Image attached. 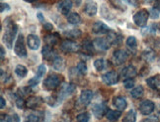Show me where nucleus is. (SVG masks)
I'll return each mask as SVG.
<instances>
[{
	"label": "nucleus",
	"mask_w": 160,
	"mask_h": 122,
	"mask_svg": "<svg viewBox=\"0 0 160 122\" xmlns=\"http://www.w3.org/2000/svg\"><path fill=\"white\" fill-rule=\"evenodd\" d=\"M5 29L3 34V42L7 48L11 49L13 47V42L15 41V37L18 32V25L12 20L8 19L5 22Z\"/></svg>",
	"instance_id": "obj_1"
},
{
	"label": "nucleus",
	"mask_w": 160,
	"mask_h": 122,
	"mask_svg": "<svg viewBox=\"0 0 160 122\" xmlns=\"http://www.w3.org/2000/svg\"><path fill=\"white\" fill-rule=\"evenodd\" d=\"M14 52L19 58H26L27 57V49L25 46V39H24V36L22 34L18 36V38L15 42Z\"/></svg>",
	"instance_id": "obj_2"
},
{
	"label": "nucleus",
	"mask_w": 160,
	"mask_h": 122,
	"mask_svg": "<svg viewBox=\"0 0 160 122\" xmlns=\"http://www.w3.org/2000/svg\"><path fill=\"white\" fill-rule=\"evenodd\" d=\"M149 12L145 9L138 10L137 13L133 15V22L135 23V25H138L139 27H144L146 26L147 21L149 18Z\"/></svg>",
	"instance_id": "obj_3"
},
{
	"label": "nucleus",
	"mask_w": 160,
	"mask_h": 122,
	"mask_svg": "<svg viewBox=\"0 0 160 122\" xmlns=\"http://www.w3.org/2000/svg\"><path fill=\"white\" fill-rule=\"evenodd\" d=\"M60 84V77L57 74L50 75L44 81V88L48 90H52L57 88Z\"/></svg>",
	"instance_id": "obj_4"
},
{
	"label": "nucleus",
	"mask_w": 160,
	"mask_h": 122,
	"mask_svg": "<svg viewBox=\"0 0 160 122\" xmlns=\"http://www.w3.org/2000/svg\"><path fill=\"white\" fill-rule=\"evenodd\" d=\"M60 49L61 51L68 54V53H76L80 50V46L78 43L73 42L70 40H65L61 43L60 45Z\"/></svg>",
	"instance_id": "obj_5"
},
{
	"label": "nucleus",
	"mask_w": 160,
	"mask_h": 122,
	"mask_svg": "<svg viewBox=\"0 0 160 122\" xmlns=\"http://www.w3.org/2000/svg\"><path fill=\"white\" fill-rule=\"evenodd\" d=\"M108 110L109 109H108L105 102L95 103V104L92 106V112H93L94 116L98 119H101L104 115L107 113Z\"/></svg>",
	"instance_id": "obj_6"
},
{
	"label": "nucleus",
	"mask_w": 160,
	"mask_h": 122,
	"mask_svg": "<svg viewBox=\"0 0 160 122\" xmlns=\"http://www.w3.org/2000/svg\"><path fill=\"white\" fill-rule=\"evenodd\" d=\"M119 78H120L119 75L117 74V72H115V71H111V72H107V74L102 76L103 82L107 85H114L116 83H118Z\"/></svg>",
	"instance_id": "obj_7"
},
{
	"label": "nucleus",
	"mask_w": 160,
	"mask_h": 122,
	"mask_svg": "<svg viewBox=\"0 0 160 122\" xmlns=\"http://www.w3.org/2000/svg\"><path fill=\"white\" fill-rule=\"evenodd\" d=\"M128 58V55L126 51L124 50H117L113 54V63L116 66H121L124 63H126V61Z\"/></svg>",
	"instance_id": "obj_8"
},
{
	"label": "nucleus",
	"mask_w": 160,
	"mask_h": 122,
	"mask_svg": "<svg viewBox=\"0 0 160 122\" xmlns=\"http://www.w3.org/2000/svg\"><path fill=\"white\" fill-rule=\"evenodd\" d=\"M98 11V5L94 0H86L84 4V13L90 17L95 16Z\"/></svg>",
	"instance_id": "obj_9"
},
{
	"label": "nucleus",
	"mask_w": 160,
	"mask_h": 122,
	"mask_svg": "<svg viewBox=\"0 0 160 122\" xmlns=\"http://www.w3.org/2000/svg\"><path fill=\"white\" fill-rule=\"evenodd\" d=\"M154 108H155V104L153 103V101L146 99V100H144L140 103L139 111L141 114H143V115H149L154 111Z\"/></svg>",
	"instance_id": "obj_10"
},
{
	"label": "nucleus",
	"mask_w": 160,
	"mask_h": 122,
	"mask_svg": "<svg viewBox=\"0 0 160 122\" xmlns=\"http://www.w3.org/2000/svg\"><path fill=\"white\" fill-rule=\"evenodd\" d=\"M93 46L99 51H108L111 47V43L106 38H97L93 41Z\"/></svg>",
	"instance_id": "obj_11"
},
{
	"label": "nucleus",
	"mask_w": 160,
	"mask_h": 122,
	"mask_svg": "<svg viewBox=\"0 0 160 122\" xmlns=\"http://www.w3.org/2000/svg\"><path fill=\"white\" fill-rule=\"evenodd\" d=\"M111 31H112V30H111L106 24H104L103 22H100V21L94 23V25L92 26V32L94 34L103 35V34H108Z\"/></svg>",
	"instance_id": "obj_12"
},
{
	"label": "nucleus",
	"mask_w": 160,
	"mask_h": 122,
	"mask_svg": "<svg viewBox=\"0 0 160 122\" xmlns=\"http://www.w3.org/2000/svg\"><path fill=\"white\" fill-rule=\"evenodd\" d=\"M27 44H28L29 49L36 51V50H38L41 46V40L38 36H36L34 34H30L27 37Z\"/></svg>",
	"instance_id": "obj_13"
},
{
	"label": "nucleus",
	"mask_w": 160,
	"mask_h": 122,
	"mask_svg": "<svg viewBox=\"0 0 160 122\" xmlns=\"http://www.w3.org/2000/svg\"><path fill=\"white\" fill-rule=\"evenodd\" d=\"M42 57H44L45 60L47 61H54V59L58 57V54L55 52L52 46H48V45H46L44 48H42Z\"/></svg>",
	"instance_id": "obj_14"
},
{
	"label": "nucleus",
	"mask_w": 160,
	"mask_h": 122,
	"mask_svg": "<svg viewBox=\"0 0 160 122\" xmlns=\"http://www.w3.org/2000/svg\"><path fill=\"white\" fill-rule=\"evenodd\" d=\"M58 11L60 12L61 14L63 15H68L69 12L72 8V2L71 0H61V1L58 3Z\"/></svg>",
	"instance_id": "obj_15"
},
{
	"label": "nucleus",
	"mask_w": 160,
	"mask_h": 122,
	"mask_svg": "<svg viewBox=\"0 0 160 122\" xmlns=\"http://www.w3.org/2000/svg\"><path fill=\"white\" fill-rule=\"evenodd\" d=\"M138 75V71L133 66H128L122 71L121 77L122 80H127V78H133Z\"/></svg>",
	"instance_id": "obj_16"
},
{
	"label": "nucleus",
	"mask_w": 160,
	"mask_h": 122,
	"mask_svg": "<svg viewBox=\"0 0 160 122\" xmlns=\"http://www.w3.org/2000/svg\"><path fill=\"white\" fill-rule=\"evenodd\" d=\"M75 90V85L72 84V83H68V84H65L64 87L61 88V91L59 93V97H58V101L63 100L66 96L70 95L73 91Z\"/></svg>",
	"instance_id": "obj_17"
},
{
	"label": "nucleus",
	"mask_w": 160,
	"mask_h": 122,
	"mask_svg": "<svg viewBox=\"0 0 160 122\" xmlns=\"http://www.w3.org/2000/svg\"><path fill=\"white\" fill-rule=\"evenodd\" d=\"M92 98H93V93H92V90L84 89L81 91V93H80V102L85 106L90 104Z\"/></svg>",
	"instance_id": "obj_18"
},
{
	"label": "nucleus",
	"mask_w": 160,
	"mask_h": 122,
	"mask_svg": "<svg viewBox=\"0 0 160 122\" xmlns=\"http://www.w3.org/2000/svg\"><path fill=\"white\" fill-rule=\"evenodd\" d=\"M146 83L150 88L160 91V75H155L148 77L146 80Z\"/></svg>",
	"instance_id": "obj_19"
},
{
	"label": "nucleus",
	"mask_w": 160,
	"mask_h": 122,
	"mask_svg": "<svg viewBox=\"0 0 160 122\" xmlns=\"http://www.w3.org/2000/svg\"><path fill=\"white\" fill-rule=\"evenodd\" d=\"M113 104L114 106L118 109L120 111H124L125 109L127 108L128 106V101L125 97L122 96H117V97H114L113 99Z\"/></svg>",
	"instance_id": "obj_20"
},
{
	"label": "nucleus",
	"mask_w": 160,
	"mask_h": 122,
	"mask_svg": "<svg viewBox=\"0 0 160 122\" xmlns=\"http://www.w3.org/2000/svg\"><path fill=\"white\" fill-rule=\"evenodd\" d=\"M41 103H42V99L39 96H32L27 100L26 105L30 109H36L38 106L41 105Z\"/></svg>",
	"instance_id": "obj_21"
},
{
	"label": "nucleus",
	"mask_w": 160,
	"mask_h": 122,
	"mask_svg": "<svg viewBox=\"0 0 160 122\" xmlns=\"http://www.w3.org/2000/svg\"><path fill=\"white\" fill-rule=\"evenodd\" d=\"M44 118V114L40 111H34L29 113L26 116L27 122H41Z\"/></svg>",
	"instance_id": "obj_22"
},
{
	"label": "nucleus",
	"mask_w": 160,
	"mask_h": 122,
	"mask_svg": "<svg viewBox=\"0 0 160 122\" xmlns=\"http://www.w3.org/2000/svg\"><path fill=\"white\" fill-rule=\"evenodd\" d=\"M107 39L111 43V45H116L117 46L122 42V36L119 35L118 33L114 32V31H111V32L108 33Z\"/></svg>",
	"instance_id": "obj_23"
},
{
	"label": "nucleus",
	"mask_w": 160,
	"mask_h": 122,
	"mask_svg": "<svg viewBox=\"0 0 160 122\" xmlns=\"http://www.w3.org/2000/svg\"><path fill=\"white\" fill-rule=\"evenodd\" d=\"M66 18L68 23L71 24V25H78V24H80V22H81V17H80L79 14L76 13V12H71V13H69L66 16Z\"/></svg>",
	"instance_id": "obj_24"
},
{
	"label": "nucleus",
	"mask_w": 160,
	"mask_h": 122,
	"mask_svg": "<svg viewBox=\"0 0 160 122\" xmlns=\"http://www.w3.org/2000/svg\"><path fill=\"white\" fill-rule=\"evenodd\" d=\"M122 116V112L116 111V110H112V109H109L106 113V117L109 121H117L120 117Z\"/></svg>",
	"instance_id": "obj_25"
},
{
	"label": "nucleus",
	"mask_w": 160,
	"mask_h": 122,
	"mask_svg": "<svg viewBox=\"0 0 160 122\" xmlns=\"http://www.w3.org/2000/svg\"><path fill=\"white\" fill-rule=\"evenodd\" d=\"M63 34L65 37L69 39H76L81 36V31L78 29H70V30H67V31H64Z\"/></svg>",
	"instance_id": "obj_26"
},
{
	"label": "nucleus",
	"mask_w": 160,
	"mask_h": 122,
	"mask_svg": "<svg viewBox=\"0 0 160 122\" xmlns=\"http://www.w3.org/2000/svg\"><path fill=\"white\" fill-rule=\"evenodd\" d=\"M143 93H144V89H143L142 87H141V85H138V87L133 88L132 89V91H131V95L134 99L140 98V97L143 95Z\"/></svg>",
	"instance_id": "obj_27"
},
{
	"label": "nucleus",
	"mask_w": 160,
	"mask_h": 122,
	"mask_svg": "<svg viewBox=\"0 0 160 122\" xmlns=\"http://www.w3.org/2000/svg\"><path fill=\"white\" fill-rule=\"evenodd\" d=\"M64 66H65L64 60L61 58V57H59V56H58L57 58H55L54 61L52 62L53 69L57 70V71H62L64 69Z\"/></svg>",
	"instance_id": "obj_28"
},
{
	"label": "nucleus",
	"mask_w": 160,
	"mask_h": 122,
	"mask_svg": "<svg viewBox=\"0 0 160 122\" xmlns=\"http://www.w3.org/2000/svg\"><path fill=\"white\" fill-rule=\"evenodd\" d=\"M58 34H50V35H47L45 37V42L46 44L48 46H54L58 42Z\"/></svg>",
	"instance_id": "obj_29"
},
{
	"label": "nucleus",
	"mask_w": 160,
	"mask_h": 122,
	"mask_svg": "<svg viewBox=\"0 0 160 122\" xmlns=\"http://www.w3.org/2000/svg\"><path fill=\"white\" fill-rule=\"evenodd\" d=\"M137 121V112H135L133 109L128 110L124 116L122 122H135Z\"/></svg>",
	"instance_id": "obj_30"
},
{
	"label": "nucleus",
	"mask_w": 160,
	"mask_h": 122,
	"mask_svg": "<svg viewBox=\"0 0 160 122\" xmlns=\"http://www.w3.org/2000/svg\"><path fill=\"white\" fill-rule=\"evenodd\" d=\"M15 74L19 77L23 78V77H25L27 76L28 70H27L26 66H24L23 65H18L16 66V69H15Z\"/></svg>",
	"instance_id": "obj_31"
},
{
	"label": "nucleus",
	"mask_w": 160,
	"mask_h": 122,
	"mask_svg": "<svg viewBox=\"0 0 160 122\" xmlns=\"http://www.w3.org/2000/svg\"><path fill=\"white\" fill-rule=\"evenodd\" d=\"M109 2L116 9H119L121 11L126 10V6L124 5V2H122V0H109Z\"/></svg>",
	"instance_id": "obj_32"
},
{
	"label": "nucleus",
	"mask_w": 160,
	"mask_h": 122,
	"mask_svg": "<svg viewBox=\"0 0 160 122\" xmlns=\"http://www.w3.org/2000/svg\"><path fill=\"white\" fill-rule=\"evenodd\" d=\"M126 44H127V46L130 49L135 50L137 47H138V40H137V38L134 37V36H130V37L127 39Z\"/></svg>",
	"instance_id": "obj_33"
},
{
	"label": "nucleus",
	"mask_w": 160,
	"mask_h": 122,
	"mask_svg": "<svg viewBox=\"0 0 160 122\" xmlns=\"http://www.w3.org/2000/svg\"><path fill=\"white\" fill-rule=\"evenodd\" d=\"M105 61H104V59H97L95 62H94V66L96 71L98 72H102L104 69H105Z\"/></svg>",
	"instance_id": "obj_34"
},
{
	"label": "nucleus",
	"mask_w": 160,
	"mask_h": 122,
	"mask_svg": "<svg viewBox=\"0 0 160 122\" xmlns=\"http://www.w3.org/2000/svg\"><path fill=\"white\" fill-rule=\"evenodd\" d=\"M77 122H89L90 120V114L88 112H82L76 116Z\"/></svg>",
	"instance_id": "obj_35"
},
{
	"label": "nucleus",
	"mask_w": 160,
	"mask_h": 122,
	"mask_svg": "<svg viewBox=\"0 0 160 122\" xmlns=\"http://www.w3.org/2000/svg\"><path fill=\"white\" fill-rule=\"evenodd\" d=\"M76 70H77V72H79V74H80V75H82V76H84V75L87 74V71H88L87 66H86V64L83 63V62H80V63L77 65Z\"/></svg>",
	"instance_id": "obj_36"
},
{
	"label": "nucleus",
	"mask_w": 160,
	"mask_h": 122,
	"mask_svg": "<svg viewBox=\"0 0 160 122\" xmlns=\"http://www.w3.org/2000/svg\"><path fill=\"white\" fill-rule=\"evenodd\" d=\"M82 47H83L85 52H88V53H92V52H93V47L94 46H92V43L90 41H85L83 43Z\"/></svg>",
	"instance_id": "obj_37"
},
{
	"label": "nucleus",
	"mask_w": 160,
	"mask_h": 122,
	"mask_svg": "<svg viewBox=\"0 0 160 122\" xmlns=\"http://www.w3.org/2000/svg\"><path fill=\"white\" fill-rule=\"evenodd\" d=\"M124 85L127 89H132L134 88V81L132 78H127L124 81Z\"/></svg>",
	"instance_id": "obj_38"
},
{
	"label": "nucleus",
	"mask_w": 160,
	"mask_h": 122,
	"mask_svg": "<svg viewBox=\"0 0 160 122\" xmlns=\"http://www.w3.org/2000/svg\"><path fill=\"white\" fill-rule=\"evenodd\" d=\"M46 72H47L46 66H45V65H41V66H39V68H38V72H37V76L42 78V77L45 76Z\"/></svg>",
	"instance_id": "obj_39"
},
{
	"label": "nucleus",
	"mask_w": 160,
	"mask_h": 122,
	"mask_svg": "<svg viewBox=\"0 0 160 122\" xmlns=\"http://www.w3.org/2000/svg\"><path fill=\"white\" fill-rule=\"evenodd\" d=\"M142 57L147 61V62H150V61L154 59V54H153V52H151V51H147L142 54Z\"/></svg>",
	"instance_id": "obj_40"
},
{
	"label": "nucleus",
	"mask_w": 160,
	"mask_h": 122,
	"mask_svg": "<svg viewBox=\"0 0 160 122\" xmlns=\"http://www.w3.org/2000/svg\"><path fill=\"white\" fill-rule=\"evenodd\" d=\"M40 80H41V77H39L38 76L34 77L33 78H31V80L29 81V85H31V87H36V85L39 84Z\"/></svg>",
	"instance_id": "obj_41"
},
{
	"label": "nucleus",
	"mask_w": 160,
	"mask_h": 122,
	"mask_svg": "<svg viewBox=\"0 0 160 122\" xmlns=\"http://www.w3.org/2000/svg\"><path fill=\"white\" fill-rule=\"evenodd\" d=\"M8 122H20V117L18 116V114L13 113L10 116H8Z\"/></svg>",
	"instance_id": "obj_42"
},
{
	"label": "nucleus",
	"mask_w": 160,
	"mask_h": 122,
	"mask_svg": "<svg viewBox=\"0 0 160 122\" xmlns=\"http://www.w3.org/2000/svg\"><path fill=\"white\" fill-rule=\"evenodd\" d=\"M26 105V102H25V100H24L23 98H21V97H19L17 100H16V106L18 107V108H24V106Z\"/></svg>",
	"instance_id": "obj_43"
},
{
	"label": "nucleus",
	"mask_w": 160,
	"mask_h": 122,
	"mask_svg": "<svg viewBox=\"0 0 160 122\" xmlns=\"http://www.w3.org/2000/svg\"><path fill=\"white\" fill-rule=\"evenodd\" d=\"M149 15L151 16L152 19H157V18L159 17V12H158V9L153 8V9L149 12Z\"/></svg>",
	"instance_id": "obj_44"
},
{
	"label": "nucleus",
	"mask_w": 160,
	"mask_h": 122,
	"mask_svg": "<svg viewBox=\"0 0 160 122\" xmlns=\"http://www.w3.org/2000/svg\"><path fill=\"white\" fill-rule=\"evenodd\" d=\"M140 122H158V117L157 116H151V117L141 120Z\"/></svg>",
	"instance_id": "obj_45"
},
{
	"label": "nucleus",
	"mask_w": 160,
	"mask_h": 122,
	"mask_svg": "<svg viewBox=\"0 0 160 122\" xmlns=\"http://www.w3.org/2000/svg\"><path fill=\"white\" fill-rule=\"evenodd\" d=\"M0 7H1V9H0V10H1V12H4V11H9L10 10V6L7 4V3H1V4H0Z\"/></svg>",
	"instance_id": "obj_46"
},
{
	"label": "nucleus",
	"mask_w": 160,
	"mask_h": 122,
	"mask_svg": "<svg viewBox=\"0 0 160 122\" xmlns=\"http://www.w3.org/2000/svg\"><path fill=\"white\" fill-rule=\"evenodd\" d=\"M44 28H45V30H47V31H52L53 26H52V24H51V23H45L44 24Z\"/></svg>",
	"instance_id": "obj_47"
},
{
	"label": "nucleus",
	"mask_w": 160,
	"mask_h": 122,
	"mask_svg": "<svg viewBox=\"0 0 160 122\" xmlns=\"http://www.w3.org/2000/svg\"><path fill=\"white\" fill-rule=\"evenodd\" d=\"M0 101H1V104H0V108L3 109V108L6 106V101H5V99H4V97H3V96L0 97Z\"/></svg>",
	"instance_id": "obj_48"
},
{
	"label": "nucleus",
	"mask_w": 160,
	"mask_h": 122,
	"mask_svg": "<svg viewBox=\"0 0 160 122\" xmlns=\"http://www.w3.org/2000/svg\"><path fill=\"white\" fill-rule=\"evenodd\" d=\"M37 17L39 18V20H40L41 22H42V23L45 22V18H44V16H42V14L41 13V12H39V13L37 14Z\"/></svg>",
	"instance_id": "obj_49"
},
{
	"label": "nucleus",
	"mask_w": 160,
	"mask_h": 122,
	"mask_svg": "<svg viewBox=\"0 0 160 122\" xmlns=\"http://www.w3.org/2000/svg\"><path fill=\"white\" fill-rule=\"evenodd\" d=\"M0 122H8V116L7 115H1V119H0Z\"/></svg>",
	"instance_id": "obj_50"
},
{
	"label": "nucleus",
	"mask_w": 160,
	"mask_h": 122,
	"mask_svg": "<svg viewBox=\"0 0 160 122\" xmlns=\"http://www.w3.org/2000/svg\"><path fill=\"white\" fill-rule=\"evenodd\" d=\"M0 51H1V61H3V60H4V57H5L4 48H3V47H0Z\"/></svg>",
	"instance_id": "obj_51"
},
{
	"label": "nucleus",
	"mask_w": 160,
	"mask_h": 122,
	"mask_svg": "<svg viewBox=\"0 0 160 122\" xmlns=\"http://www.w3.org/2000/svg\"><path fill=\"white\" fill-rule=\"evenodd\" d=\"M73 2H74V4H75V5L79 6L80 4H81V2H82V0H73Z\"/></svg>",
	"instance_id": "obj_52"
},
{
	"label": "nucleus",
	"mask_w": 160,
	"mask_h": 122,
	"mask_svg": "<svg viewBox=\"0 0 160 122\" xmlns=\"http://www.w3.org/2000/svg\"><path fill=\"white\" fill-rule=\"evenodd\" d=\"M125 2H127V3H128V4H132V5H134L135 3H134V0H124Z\"/></svg>",
	"instance_id": "obj_53"
},
{
	"label": "nucleus",
	"mask_w": 160,
	"mask_h": 122,
	"mask_svg": "<svg viewBox=\"0 0 160 122\" xmlns=\"http://www.w3.org/2000/svg\"><path fill=\"white\" fill-rule=\"evenodd\" d=\"M24 1H26V2H30V3H32V2H35V1H37V0H24Z\"/></svg>",
	"instance_id": "obj_54"
},
{
	"label": "nucleus",
	"mask_w": 160,
	"mask_h": 122,
	"mask_svg": "<svg viewBox=\"0 0 160 122\" xmlns=\"http://www.w3.org/2000/svg\"><path fill=\"white\" fill-rule=\"evenodd\" d=\"M156 9H158V10H160V3H158V4L156 5Z\"/></svg>",
	"instance_id": "obj_55"
},
{
	"label": "nucleus",
	"mask_w": 160,
	"mask_h": 122,
	"mask_svg": "<svg viewBox=\"0 0 160 122\" xmlns=\"http://www.w3.org/2000/svg\"><path fill=\"white\" fill-rule=\"evenodd\" d=\"M156 28H157L158 30H160V23H159V24H157V26H156Z\"/></svg>",
	"instance_id": "obj_56"
},
{
	"label": "nucleus",
	"mask_w": 160,
	"mask_h": 122,
	"mask_svg": "<svg viewBox=\"0 0 160 122\" xmlns=\"http://www.w3.org/2000/svg\"><path fill=\"white\" fill-rule=\"evenodd\" d=\"M59 122H65V121H63V120H61V121H59Z\"/></svg>",
	"instance_id": "obj_57"
}]
</instances>
